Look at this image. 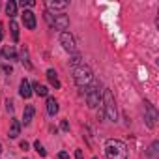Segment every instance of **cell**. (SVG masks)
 <instances>
[{
    "label": "cell",
    "mask_w": 159,
    "mask_h": 159,
    "mask_svg": "<svg viewBox=\"0 0 159 159\" xmlns=\"http://www.w3.org/2000/svg\"><path fill=\"white\" fill-rule=\"evenodd\" d=\"M105 155L107 159H127V146L122 140L109 139L105 142Z\"/></svg>",
    "instance_id": "obj_1"
},
{
    "label": "cell",
    "mask_w": 159,
    "mask_h": 159,
    "mask_svg": "<svg viewBox=\"0 0 159 159\" xmlns=\"http://www.w3.org/2000/svg\"><path fill=\"white\" fill-rule=\"evenodd\" d=\"M73 81H75V84L79 86V88H86L92 81H94V73H92V69L88 67V66H77L75 69H73Z\"/></svg>",
    "instance_id": "obj_2"
},
{
    "label": "cell",
    "mask_w": 159,
    "mask_h": 159,
    "mask_svg": "<svg viewBox=\"0 0 159 159\" xmlns=\"http://www.w3.org/2000/svg\"><path fill=\"white\" fill-rule=\"evenodd\" d=\"M103 112L107 116V120L111 122H116V116H118V111H116V101H114V96L111 90H103Z\"/></svg>",
    "instance_id": "obj_3"
},
{
    "label": "cell",
    "mask_w": 159,
    "mask_h": 159,
    "mask_svg": "<svg viewBox=\"0 0 159 159\" xmlns=\"http://www.w3.org/2000/svg\"><path fill=\"white\" fill-rule=\"evenodd\" d=\"M45 19H47V23H49V26H52V28H56V30H62V32H66L67 30V26H69V19H67V15H52L51 11H45Z\"/></svg>",
    "instance_id": "obj_4"
},
{
    "label": "cell",
    "mask_w": 159,
    "mask_h": 159,
    "mask_svg": "<svg viewBox=\"0 0 159 159\" xmlns=\"http://www.w3.org/2000/svg\"><path fill=\"white\" fill-rule=\"evenodd\" d=\"M86 103L90 109H96L98 105H101V94H99V83H96L94 86H90L86 90Z\"/></svg>",
    "instance_id": "obj_5"
},
{
    "label": "cell",
    "mask_w": 159,
    "mask_h": 159,
    "mask_svg": "<svg viewBox=\"0 0 159 159\" xmlns=\"http://www.w3.org/2000/svg\"><path fill=\"white\" fill-rule=\"evenodd\" d=\"M60 43H62L64 51H67V52H75V51H77L75 39H73V36H71L69 32H62V34H60Z\"/></svg>",
    "instance_id": "obj_6"
},
{
    "label": "cell",
    "mask_w": 159,
    "mask_h": 159,
    "mask_svg": "<svg viewBox=\"0 0 159 159\" xmlns=\"http://www.w3.org/2000/svg\"><path fill=\"white\" fill-rule=\"evenodd\" d=\"M144 105H146V124H148V127H153L155 120H157V111L150 101H146Z\"/></svg>",
    "instance_id": "obj_7"
},
{
    "label": "cell",
    "mask_w": 159,
    "mask_h": 159,
    "mask_svg": "<svg viewBox=\"0 0 159 159\" xmlns=\"http://www.w3.org/2000/svg\"><path fill=\"white\" fill-rule=\"evenodd\" d=\"M23 25L28 28V30H34L36 28V13L32 10H25L23 11Z\"/></svg>",
    "instance_id": "obj_8"
},
{
    "label": "cell",
    "mask_w": 159,
    "mask_h": 159,
    "mask_svg": "<svg viewBox=\"0 0 159 159\" xmlns=\"http://www.w3.org/2000/svg\"><path fill=\"white\" fill-rule=\"evenodd\" d=\"M19 94H21V98H25V99H28V98L32 96V84L28 83V79H23V81H21V84H19Z\"/></svg>",
    "instance_id": "obj_9"
},
{
    "label": "cell",
    "mask_w": 159,
    "mask_h": 159,
    "mask_svg": "<svg viewBox=\"0 0 159 159\" xmlns=\"http://www.w3.org/2000/svg\"><path fill=\"white\" fill-rule=\"evenodd\" d=\"M0 52H2V56H4L6 60H17V51H15L13 45H4Z\"/></svg>",
    "instance_id": "obj_10"
},
{
    "label": "cell",
    "mask_w": 159,
    "mask_h": 159,
    "mask_svg": "<svg viewBox=\"0 0 159 159\" xmlns=\"http://www.w3.org/2000/svg\"><path fill=\"white\" fill-rule=\"evenodd\" d=\"M19 133H21V124H19V120L13 118L11 124H10V129H8V137H10V139H17Z\"/></svg>",
    "instance_id": "obj_11"
},
{
    "label": "cell",
    "mask_w": 159,
    "mask_h": 159,
    "mask_svg": "<svg viewBox=\"0 0 159 159\" xmlns=\"http://www.w3.org/2000/svg\"><path fill=\"white\" fill-rule=\"evenodd\" d=\"M34 114H36L34 105H26V107H25V112H23V124H25V125H28V124L32 122Z\"/></svg>",
    "instance_id": "obj_12"
},
{
    "label": "cell",
    "mask_w": 159,
    "mask_h": 159,
    "mask_svg": "<svg viewBox=\"0 0 159 159\" xmlns=\"http://www.w3.org/2000/svg\"><path fill=\"white\" fill-rule=\"evenodd\" d=\"M58 101L54 99V98H47V114L49 116H54L56 112H58Z\"/></svg>",
    "instance_id": "obj_13"
},
{
    "label": "cell",
    "mask_w": 159,
    "mask_h": 159,
    "mask_svg": "<svg viewBox=\"0 0 159 159\" xmlns=\"http://www.w3.org/2000/svg\"><path fill=\"white\" fill-rule=\"evenodd\" d=\"M47 79H49V83L58 90L60 88V81H58V73L54 71V69H47Z\"/></svg>",
    "instance_id": "obj_14"
},
{
    "label": "cell",
    "mask_w": 159,
    "mask_h": 159,
    "mask_svg": "<svg viewBox=\"0 0 159 159\" xmlns=\"http://www.w3.org/2000/svg\"><path fill=\"white\" fill-rule=\"evenodd\" d=\"M32 88H34V94H36V96H39V98H47V96H49V88H47L45 84L36 83Z\"/></svg>",
    "instance_id": "obj_15"
},
{
    "label": "cell",
    "mask_w": 159,
    "mask_h": 159,
    "mask_svg": "<svg viewBox=\"0 0 159 159\" xmlns=\"http://www.w3.org/2000/svg\"><path fill=\"white\" fill-rule=\"evenodd\" d=\"M45 6H47V10H66L67 8V2H54V0H47L45 2Z\"/></svg>",
    "instance_id": "obj_16"
},
{
    "label": "cell",
    "mask_w": 159,
    "mask_h": 159,
    "mask_svg": "<svg viewBox=\"0 0 159 159\" xmlns=\"http://www.w3.org/2000/svg\"><path fill=\"white\" fill-rule=\"evenodd\" d=\"M21 62H23V66L26 69H32V62H30V56H28V49L26 47H23V51H21Z\"/></svg>",
    "instance_id": "obj_17"
},
{
    "label": "cell",
    "mask_w": 159,
    "mask_h": 159,
    "mask_svg": "<svg viewBox=\"0 0 159 159\" xmlns=\"http://www.w3.org/2000/svg\"><path fill=\"white\" fill-rule=\"evenodd\" d=\"M6 15H10L11 19L17 15V4L13 2V0H10V2L6 4Z\"/></svg>",
    "instance_id": "obj_18"
},
{
    "label": "cell",
    "mask_w": 159,
    "mask_h": 159,
    "mask_svg": "<svg viewBox=\"0 0 159 159\" xmlns=\"http://www.w3.org/2000/svg\"><path fill=\"white\" fill-rule=\"evenodd\" d=\"M10 30H11V38H13V41L17 43V41H19V25H17L15 21H11V23H10Z\"/></svg>",
    "instance_id": "obj_19"
},
{
    "label": "cell",
    "mask_w": 159,
    "mask_h": 159,
    "mask_svg": "<svg viewBox=\"0 0 159 159\" xmlns=\"http://www.w3.org/2000/svg\"><path fill=\"white\" fill-rule=\"evenodd\" d=\"M34 148H36V152H38L41 157H45V155H47V150L43 148V144H41L39 140H36V142H34Z\"/></svg>",
    "instance_id": "obj_20"
},
{
    "label": "cell",
    "mask_w": 159,
    "mask_h": 159,
    "mask_svg": "<svg viewBox=\"0 0 159 159\" xmlns=\"http://www.w3.org/2000/svg\"><path fill=\"white\" fill-rule=\"evenodd\" d=\"M19 6L25 10V8H34L36 6V2H34V0H23V2H19Z\"/></svg>",
    "instance_id": "obj_21"
},
{
    "label": "cell",
    "mask_w": 159,
    "mask_h": 159,
    "mask_svg": "<svg viewBox=\"0 0 159 159\" xmlns=\"http://www.w3.org/2000/svg\"><path fill=\"white\" fill-rule=\"evenodd\" d=\"M6 111H8L10 114H13V101H11V99L6 101Z\"/></svg>",
    "instance_id": "obj_22"
},
{
    "label": "cell",
    "mask_w": 159,
    "mask_h": 159,
    "mask_svg": "<svg viewBox=\"0 0 159 159\" xmlns=\"http://www.w3.org/2000/svg\"><path fill=\"white\" fill-rule=\"evenodd\" d=\"M60 129H62V131H69V122H67V120H62Z\"/></svg>",
    "instance_id": "obj_23"
},
{
    "label": "cell",
    "mask_w": 159,
    "mask_h": 159,
    "mask_svg": "<svg viewBox=\"0 0 159 159\" xmlns=\"http://www.w3.org/2000/svg\"><path fill=\"white\" fill-rule=\"evenodd\" d=\"M157 146H159L157 142H153V144L150 146V155H155V152H157Z\"/></svg>",
    "instance_id": "obj_24"
},
{
    "label": "cell",
    "mask_w": 159,
    "mask_h": 159,
    "mask_svg": "<svg viewBox=\"0 0 159 159\" xmlns=\"http://www.w3.org/2000/svg\"><path fill=\"white\" fill-rule=\"evenodd\" d=\"M58 159H69V153L67 152H60L58 153Z\"/></svg>",
    "instance_id": "obj_25"
},
{
    "label": "cell",
    "mask_w": 159,
    "mask_h": 159,
    "mask_svg": "<svg viewBox=\"0 0 159 159\" xmlns=\"http://www.w3.org/2000/svg\"><path fill=\"white\" fill-rule=\"evenodd\" d=\"M75 159H84L83 157V150H75Z\"/></svg>",
    "instance_id": "obj_26"
},
{
    "label": "cell",
    "mask_w": 159,
    "mask_h": 159,
    "mask_svg": "<svg viewBox=\"0 0 159 159\" xmlns=\"http://www.w3.org/2000/svg\"><path fill=\"white\" fill-rule=\"evenodd\" d=\"M79 62H81V56H79V54H75V56H73V60H71V64H73V66H77Z\"/></svg>",
    "instance_id": "obj_27"
},
{
    "label": "cell",
    "mask_w": 159,
    "mask_h": 159,
    "mask_svg": "<svg viewBox=\"0 0 159 159\" xmlns=\"http://www.w3.org/2000/svg\"><path fill=\"white\" fill-rule=\"evenodd\" d=\"M19 146H21V150H28V142H26V140H23Z\"/></svg>",
    "instance_id": "obj_28"
},
{
    "label": "cell",
    "mask_w": 159,
    "mask_h": 159,
    "mask_svg": "<svg viewBox=\"0 0 159 159\" xmlns=\"http://www.w3.org/2000/svg\"><path fill=\"white\" fill-rule=\"evenodd\" d=\"M2 38H4V25L0 23V41H2Z\"/></svg>",
    "instance_id": "obj_29"
},
{
    "label": "cell",
    "mask_w": 159,
    "mask_h": 159,
    "mask_svg": "<svg viewBox=\"0 0 159 159\" xmlns=\"http://www.w3.org/2000/svg\"><path fill=\"white\" fill-rule=\"evenodd\" d=\"M0 153H2V144H0Z\"/></svg>",
    "instance_id": "obj_30"
},
{
    "label": "cell",
    "mask_w": 159,
    "mask_h": 159,
    "mask_svg": "<svg viewBox=\"0 0 159 159\" xmlns=\"http://www.w3.org/2000/svg\"><path fill=\"white\" fill-rule=\"evenodd\" d=\"M92 159H98V157H92Z\"/></svg>",
    "instance_id": "obj_31"
}]
</instances>
